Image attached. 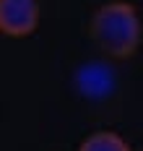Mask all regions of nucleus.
<instances>
[{
	"label": "nucleus",
	"mask_w": 143,
	"mask_h": 151,
	"mask_svg": "<svg viewBox=\"0 0 143 151\" xmlns=\"http://www.w3.org/2000/svg\"><path fill=\"white\" fill-rule=\"evenodd\" d=\"M89 34L104 55H109L114 60H125L130 55H135V50L141 47L143 26L138 18V11L130 3L114 0V3L102 5L91 16Z\"/></svg>",
	"instance_id": "obj_1"
},
{
	"label": "nucleus",
	"mask_w": 143,
	"mask_h": 151,
	"mask_svg": "<svg viewBox=\"0 0 143 151\" xmlns=\"http://www.w3.org/2000/svg\"><path fill=\"white\" fill-rule=\"evenodd\" d=\"M39 0H0V34L5 37H29L39 26Z\"/></svg>",
	"instance_id": "obj_2"
},
{
	"label": "nucleus",
	"mask_w": 143,
	"mask_h": 151,
	"mask_svg": "<svg viewBox=\"0 0 143 151\" xmlns=\"http://www.w3.org/2000/svg\"><path fill=\"white\" fill-rule=\"evenodd\" d=\"M78 86L89 96H102L112 89V73L104 65H86L78 70Z\"/></svg>",
	"instance_id": "obj_3"
},
{
	"label": "nucleus",
	"mask_w": 143,
	"mask_h": 151,
	"mask_svg": "<svg viewBox=\"0 0 143 151\" xmlns=\"http://www.w3.org/2000/svg\"><path fill=\"white\" fill-rule=\"evenodd\" d=\"M78 151H130V146L114 130H96L78 146Z\"/></svg>",
	"instance_id": "obj_4"
}]
</instances>
